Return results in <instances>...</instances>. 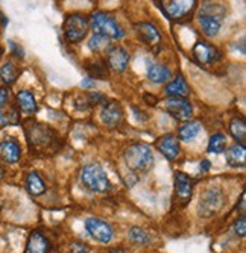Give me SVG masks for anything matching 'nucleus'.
Segmentation results:
<instances>
[{"label": "nucleus", "mask_w": 246, "mask_h": 253, "mask_svg": "<svg viewBox=\"0 0 246 253\" xmlns=\"http://www.w3.org/2000/svg\"><path fill=\"white\" fill-rule=\"evenodd\" d=\"M106 253H126V250L125 249H111V250H108Z\"/></svg>", "instance_id": "nucleus-39"}, {"label": "nucleus", "mask_w": 246, "mask_h": 253, "mask_svg": "<svg viewBox=\"0 0 246 253\" xmlns=\"http://www.w3.org/2000/svg\"><path fill=\"white\" fill-rule=\"evenodd\" d=\"M17 106L21 112L26 114V116H31V114L37 112V108H38L35 96L28 89L20 91V93L17 94Z\"/></svg>", "instance_id": "nucleus-21"}, {"label": "nucleus", "mask_w": 246, "mask_h": 253, "mask_svg": "<svg viewBox=\"0 0 246 253\" xmlns=\"http://www.w3.org/2000/svg\"><path fill=\"white\" fill-rule=\"evenodd\" d=\"M85 231L93 240H96L100 244H108L114 238V231L111 224L98 217H90L85 220Z\"/></svg>", "instance_id": "nucleus-6"}, {"label": "nucleus", "mask_w": 246, "mask_h": 253, "mask_svg": "<svg viewBox=\"0 0 246 253\" xmlns=\"http://www.w3.org/2000/svg\"><path fill=\"white\" fill-rule=\"evenodd\" d=\"M122 119H123V109H122L120 103H117L114 100H108L103 103V106L100 109V120L105 126L116 127L120 125Z\"/></svg>", "instance_id": "nucleus-9"}, {"label": "nucleus", "mask_w": 246, "mask_h": 253, "mask_svg": "<svg viewBox=\"0 0 246 253\" xmlns=\"http://www.w3.org/2000/svg\"><path fill=\"white\" fill-rule=\"evenodd\" d=\"M175 188H176V194H178V197H180V200L186 203L192 197L193 182H192V179L186 173L178 171L175 174Z\"/></svg>", "instance_id": "nucleus-15"}, {"label": "nucleus", "mask_w": 246, "mask_h": 253, "mask_svg": "<svg viewBox=\"0 0 246 253\" xmlns=\"http://www.w3.org/2000/svg\"><path fill=\"white\" fill-rule=\"evenodd\" d=\"M26 188L32 196H41L46 191V183H44L38 173L32 171L26 176Z\"/></svg>", "instance_id": "nucleus-23"}, {"label": "nucleus", "mask_w": 246, "mask_h": 253, "mask_svg": "<svg viewBox=\"0 0 246 253\" xmlns=\"http://www.w3.org/2000/svg\"><path fill=\"white\" fill-rule=\"evenodd\" d=\"M148 78L153 84H164L172 78L170 68L163 64H150L148 67Z\"/></svg>", "instance_id": "nucleus-22"}, {"label": "nucleus", "mask_w": 246, "mask_h": 253, "mask_svg": "<svg viewBox=\"0 0 246 253\" xmlns=\"http://www.w3.org/2000/svg\"><path fill=\"white\" fill-rule=\"evenodd\" d=\"M136 32L139 35V38L148 44V45H153V44H158L161 41V35L158 32L152 23H148V21H142V23H137L136 25Z\"/></svg>", "instance_id": "nucleus-13"}, {"label": "nucleus", "mask_w": 246, "mask_h": 253, "mask_svg": "<svg viewBox=\"0 0 246 253\" xmlns=\"http://www.w3.org/2000/svg\"><path fill=\"white\" fill-rule=\"evenodd\" d=\"M81 180L87 190L93 193H106L111 188V182L105 170L99 164H88L81 170Z\"/></svg>", "instance_id": "nucleus-3"}, {"label": "nucleus", "mask_w": 246, "mask_h": 253, "mask_svg": "<svg viewBox=\"0 0 246 253\" xmlns=\"http://www.w3.org/2000/svg\"><path fill=\"white\" fill-rule=\"evenodd\" d=\"M156 150H160V153L163 156H166L167 159H175L180 155V143H178V138L173 135H164L161 136L158 141L155 143Z\"/></svg>", "instance_id": "nucleus-12"}, {"label": "nucleus", "mask_w": 246, "mask_h": 253, "mask_svg": "<svg viewBox=\"0 0 246 253\" xmlns=\"http://www.w3.org/2000/svg\"><path fill=\"white\" fill-rule=\"evenodd\" d=\"M62 29L65 40L72 44H76L87 37V32L90 29V21L82 14H72L65 18Z\"/></svg>", "instance_id": "nucleus-5"}, {"label": "nucleus", "mask_w": 246, "mask_h": 253, "mask_svg": "<svg viewBox=\"0 0 246 253\" xmlns=\"http://www.w3.org/2000/svg\"><path fill=\"white\" fill-rule=\"evenodd\" d=\"M81 86L82 88H93L95 86V81L92 78H85L82 82H81Z\"/></svg>", "instance_id": "nucleus-36"}, {"label": "nucleus", "mask_w": 246, "mask_h": 253, "mask_svg": "<svg viewBox=\"0 0 246 253\" xmlns=\"http://www.w3.org/2000/svg\"><path fill=\"white\" fill-rule=\"evenodd\" d=\"M200 132V125L197 122H186L180 130H178V138H180L181 141H192L193 138L197 136V133Z\"/></svg>", "instance_id": "nucleus-24"}, {"label": "nucleus", "mask_w": 246, "mask_h": 253, "mask_svg": "<svg viewBox=\"0 0 246 253\" xmlns=\"http://www.w3.org/2000/svg\"><path fill=\"white\" fill-rule=\"evenodd\" d=\"M26 133L29 143L34 146H46L52 138L50 129H48L44 125H31V129H26Z\"/></svg>", "instance_id": "nucleus-16"}, {"label": "nucleus", "mask_w": 246, "mask_h": 253, "mask_svg": "<svg viewBox=\"0 0 246 253\" xmlns=\"http://www.w3.org/2000/svg\"><path fill=\"white\" fill-rule=\"evenodd\" d=\"M18 123V114L15 109L6 111L5 108H0V126H11Z\"/></svg>", "instance_id": "nucleus-29"}, {"label": "nucleus", "mask_w": 246, "mask_h": 253, "mask_svg": "<svg viewBox=\"0 0 246 253\" xmlns=\"http://www.w3.org/2000/svg\"><path fill=\"white\" fill-rule=\"evenodd\" d=\"M233 229H234L236 235L240 237V238H243V237L246 235V218H245V215H240V217L236 220Z\"/></svg>", "instance_id": "nucleus-32"}, {"label": "nucleus", "mask_w": 246, "mask_h": 253, "mask_svg": "<svg viewBox=\"0 0 246 253\" xmlns=\"http://www.w3.org/2000/svg\"><path fill=\"white\" fill-rule=\"evenodd\" d=\"M18 70L12 62H6L2 68H0V79L5 85H12L17 81Z\"/></svg>", "instance_id": "nucleus-28"}, {"label": "nucleus", "mask_w": 246, "mask_h": 253, "mask_svg": "<svg viewBox=\"0 0 246 253\" xmlns=\"http://www.w3.org/2000/svg\"><path fill=\"white\" fill-rule=\"evenodd\" d=\"M193 55L200 64H211L220 58L219 50L211 44H207L204 41H197L193 45Z\"/></svg>", "instance_id": "nucleus-11"}, {"label": "nucleus", "mask_w": 246, "mask_h": 253, "mask_svg": "<svg viewBox=\"0 0 246 253\" xmlns=\"http://www.w3.org/2000/svg\"><path fill=\"white\" fill-rule=\"evenodd\" d=\"M164 108L170 116L180 122H189L193 114V106L187 99L169 97L164 100Z\"/></svg>", "instance_id": "nucleus-7"}, {"label": "nucleus", "mask_w": 246, "mask_h": 253, "mask_svg": "<svg viewBox=\"0 0 246 253\" xmlns=\"http://www.w3.org/2000/svg\"><path fill=\"white\" fill-rule=\"evenodd\" d=\"M230 132L239 144H245L246 140V123L242 117H234L230 123Z\"/></svg>", "instance_id": "nucleus-25"}, {"label": "nucleus", "mask_w": 246, "mask_h": 253, "mask_svg": "<svg viewBox=\"0 0 246 253\" xmlns=\"http://www.w3.org/2000/svg\"><path fill=\"white\" fill-rule=\"evenodd\" d=\"M88 100H92V103H96V100L103 102L105 97L102 94H98V93H90V94H88Z\"/></svg>", "instance_id": "nucleus-35"}, {"label": "nucleus", "mask_w": 246, "mask_h": 253, "mask_svg": "<svg viewBox=\"0 0 246 253\" xmlns=\"http://www.w3.org/2000/svg\"><path fill=\"white\" fill-rule=\"evenodd\" d=\"M106 44H108V40H106V38L99 37V35H93V37L90 38V41H88V47H90L93 52H96V50L105 47Z\"/></svg>", "instance_id": "nucleus-30"}, {"label": "nucleus", "mask_w": 246, "mask_h": 253, "mask_svg": "<svg viewBox=\"0 0 246 253\" xmlns=\"http://www.w3.org/2000/svg\"><path fill=\"white\" fill-rule=\"evenodd\" d=\"M200 170L208 171L210 170V161H202V163H200Z\"/></svg>", "instance_id": "nucleus-37"}, {"label": "nucleus", "mask_w": 246, "mask_h": 253, "mask_svg": "<svg viewBox=\"0 0 246 253\" xmlns=\"http://www.w3.org/2000/svg\"><path fill=\"white\" fill-rule=\"evenodd\" d=\"M70 252L72 253H88L90 252V247H88L85 243H75L73 246H72V249H70Z\"/></svg>", "instance_id": "nucleus-33"}, {"label": "nucleus", "mask_w": 246, "mask_h": 253, "mask_svg": "<svg viewBox=\"0 0 246 253\" xmlns=\"http://www.w3.org/2000/svg\"><path fill=\"white\" fill-rule=\"evenodd\" d=\"M227 163L231 167H245L246 164V147L245 144H233L228 150H227Z\"/></svg>", "instance_id": "nucleus-19"}, {"label": "nucleus", "mask_w": 246, "mask_h": 253, "mask_svg": "<svg viewBox=\"0 0 246 253\" xmlns=\"http://www.w3.org/2000/svg\"><path fill=\"white\" fill-rule=\"evenodd\" d=\"M128 238L134 243V244H139V246H146L150 243V237L149 234L142 227H131L129 232H128Z\"/></svg>", "instance_id": "nucleus-27"}, {"label": "nucleus", "mask_w": 246, "mask_h": 253, "mask_svg": "<svg viewBox=\"0 0 246 253\" xmlns=\"http://www.w3.org/2000/svg\"><path fill=\"white\" fill-rule=\"evenodd\" d=\"M50 250H52V244L43 232L34 231L29 235L25 253H50Z\"/></svg>", "instance_id": "nucleus-10"}, {"label": "nucleus", "mask_w": 246, "mask_h": 253, "mask_svg": "<svg viewBox=\"0 0 246 253\" xmlns=\"http://www.w3.org/2000/svg\"><path fill=\"white\" fill-rule=\"evenodd\" d=\"M166 94L170 96V97H181V99H186L189 94H190V89H189V85L187 82L184 81L183 76H176L173 81H170L167 85H166Z\"/></svg>", "instance_id": "nucleus-20"}, {"label": "nucleus", "mask_w": 246, "mask_h": 253, "mask_svg": "<svg viewBox=\"0 0 246 253\" xmlns=\"http://www.w3.org/2000/svg\"><path fill=\"white\" fill-rule=\"evenodd\" d=\"M3 174H5V170H3L2 164H0V179H2V177H3Z\"/></svg>", "instance_id": "nucleus-40"}, {"label": "nucleus", "mask_w": 246, "mask_h": 253, "mask_svg": "<svg viewBox=\"0 0 246 253\" xmlns=\"http://www.w3.org/2000/svg\"><path fill=\"white\" fill-rule=\"evenodd\" d=\"M125 161L126 166L132 171H139V173H146L153 167V153L152 149L146 144L136 143L131 144L125 150Z\"/></svg>", "instance_id": "nucleus-1"}, {"label": "nucleus", "mask_w": 246, "mask_h": 253, "mask_svg": "<svg viewBox=\"0 0 246 253\" xmlns=\"http://www.w3.org/2000/svg\"><path fill=\"white\" fill-rule=\"evenodd\" d=\"M163 5L164 12L169 15L170 20H181L195 8L196 2H176V0H170V2H166Z\"/></svg>", "instance_id": "nucleus-14"}, {"label": "nucleus", "mask_w": 246, "mask_h": 253, "mask_svg": "<svg viewBox=\"0 0 246 253\" xmlns=\"http://www.w3.org/2000/svg\"><path fill=\"white\" fill-rule=\"evenodd\" d=\"M0 56H2V47H0Z\"/></svg>", "instance_id": "nucleus-41"}, {"label": "nucleus", "mask_w": 246, "mask_h": 253, "mask_svg": "<svg viewBox=\"0 0 246 253\" xmlns=\"http://www.w3.org/2000/svg\"><path fill=\"white\" fill-rule=\"evenodd\" d=\"M223 203H225V194H223V191L220 188L211 187V188L205 190L202 194H200V199L197 203L199 215L205 217V218L216 215L222 210Z\"/></svg>", "instance_id": "nucleus-4"}, {"label": "nucleus", "mask_w": 246, "mask_h": 253, "mask_svg": "<svg viewBox=\"0 0 246 253\" xmlns=\"http://www.w3.org/2000/svg\"><path fill=\"white\" fill-rule=\"evenodd\" d=\"M240 212H242V215H245V193L240 197Z\"/></svg>", "instance_id": "nucleus-38"}, {"label": "nucleus", "mask_w": 246, "mask_h": 253, "mask_svg": "<svg viewBox=\"0 0 246 253\" xmlns=\"http://www.w3.org/2000/svg\"><path fill=\"white\" fill-rule=\"evenodd\" d=\"M92 29L95 35L103 37L106 40H122L125 37L123 29L116 21L114 17H111L106 12H95L92 15Z\"/></svg>", "instance_id": "nucleus-2"}, {"label": "nucleus", "mask_w": 246, "mask_h": 253, "mask_svg": "<svg viewBox=\"0 0 246 253\" xmlns=\"http://www.w3.org/2000/svg\"><path fill=\"white\" fill-rule=\"evenodd\" d=\"M227 150V136L217 132L214 135L210 136V141H208V153H214V155H220Z\"/></svg>", "instance_id": "nucleus-26"}, {"label": "nucleus", "mask_w": 246, "mask_h": 253, "mask_svg": "<svg viewBox=\"0 0 246 253\" xmlns=\"http://www.w3.org/2000/svg\"><path fill=\"white\" fill-rule=\"evenodd\" d=\"M87 70L92 73V79H93V78H99V79H103V78H105V75H106L105 65H103L102 62L93 64V67H87Z\"/></svg>", "instance_id": "nucleus-31"}, {"label": "nucleus", "mask_w": 246, "mask_h": 253, "mask_svg": "<svg viewBox=\"0 0 246 253\" xmlns=\"http://www.w3.org/2000/svg\"><path fill=\"white\" fill-rule=\"evenodd\" d=\"M106 64L113 72L122 73L129 64V53L122 45H109L106 50Z\"/></svg>", "instance_id": "nucleus-8"}, {"label": "nucleus", "mask_w": 246, "mask_h": 253, "mask_svg": "<svg viewBox=\"0 0 246 253\" xmlns=\"http://www.w3.org/2000/svg\"><path fill=\"white\" fill-rule=\"evenodd\" d=\"M9 100V89L0 88V108H5Z\"/></svg>", "instance_id": "nucleus-34"}, {"label": "nucleus", "mask_w": 246, "mask_h": 253, "mask_svg": "<svg viewBox=\"0 0 246 253\" xmlns=\"http://www.w3.org/2000/svg\"><path fill=\"white\" fill-rule=\"evenodd\" d=\"M21 156V149L20 144L15 140H5L0 143V158L8 164H15Z\"/></svg>", "instance_id": "nucleus-18"}, {"label": "nucleus", "mask_w": 246, "mask_h": 253, "mask_svg": "<svg viewBox=\"0 0 246 253\" xmlns=\"http://www.w3.org/2000/svg\"><path fill=\"white\" fill-rule=\"evenodd\" d=\"M199 25L202 28L204 34L210 38H214L219 31H220V17L217 14H208V12H202L199 17Z\"/></svg>", "instance_id": "nucleus-17"}]
</instances>
